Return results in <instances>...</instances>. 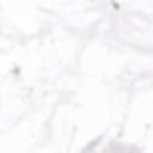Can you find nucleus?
I'll use <instances>...</instances> for the list:
<instances>
[]
</instances>
